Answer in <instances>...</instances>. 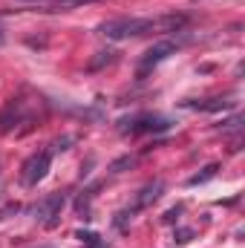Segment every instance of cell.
Returning a JSON list of instances; mask_svg holds the SVG:
<instances>
[{
    "label": "cell",
    "instance_id": "cell-9",
    "mask_svg": "<svg viewBox=\"0 0 245 248\" xmlns=\"http://www.w3.org/2000/svg\"><path fill=\"white\" fill-rule=\"evenodd\" d=\"M136 214H138V211H136L133 205H130V208H122V211H119V214L113 217V225H116L119 231H127V225H130V219H133Z\"/></svg>",
    "mask_w": 245,
    "mask_h": 248
},
{
    "label": "cell",
    "instance_id": "cell-7",
    "mask_svg": "<svg viewBox=\"0 0 245 248\" xmlns=\"http://www.w3.org/2000/svg\"><path fill=\"white\" fill-rule=\"evenodd\" d=\"M101 185H92L87 187V190H81V196L75 199V214L81 217V219H92L90 217V208H92V199H95V190H98Z\"/></svg>",
    "mask_w": 245,
    "mask_h": 248
},
{
    "label": "cell",
    "instance_id": "cell-11",
    "mask_svg": "<svg viewBox=\"0 0 245 248\" xmlns=\"http://www.w3.org/2000/svg\"><path fill=\"white\" fill-rule=\"evenodd\" d=\"M116 55H119L116 49H101V52H98V58H92V61H90V69L95 72V69H101V66L113 63V61H116Z\"/></svg>",
    "mask_w": 245,
    "mask_h": 248
},
{
    "label": "cell",
    "instance_id": "cell-8",
    "mask_svg": "<svg viewBox=\"0 0 245 248\" xmlns=\"http://www.w3.org/2000/svg\"><path fill=\"white\" fill-rule=\"evenodd\" d=\"M184 107H190V110H211V113H216V110H228V107H231V101H228V98H208V101H184Z\"/></svg>",
    "mask_w": 245,
    "mask_h": 248
},
{
    "label": "cell",
    "instance_id": "cell-2",
    "mask_svg": "<svg viewBox=\"0 0 245 248\" xmlns=\"http://www.w3.org/2000/svg\"><path fill=\"white\" fill-rule=\"evenodd\" d=\"M49 165H52V150L46 147V150H38V153H32L26 162H23V170H20V179H23V185L26 187H35L46 173H49Z\"/></svg>",
    "mask_w": 245,
    "mask_h": 248
},
{
    "label": "cell",
    "instance_id": "cell-5",
    "mask_svg": "<svg viewBox=\"0 0 245 248\" xmlns=\"http://www.w3.org/2000/svg\"><path fill=\"white\" fill-rule=\"evenodd\" d=\"M179 44H182V41H162V44L150 46V49L141 55V61H138V78H144L156 63H162L165 58H170V55L179 49Z\"/></svg>",
    "mask_w": 245,
    "mask_h": 248
},
{
    "label": "cell",
    "instance_id": "cell-15",
    "mask_svg": "<svg viewBox=\"0 0 245 248\" xmlns=\"http://www.w3.org/2000/svg\"><path fill=\"white\" fill-rule=\"evenodd\" d=\"M75 237H78L84 246H95V243H101V237H98V234H92V231H78Z\"/></svg>",
    "mask_w": 245,
    "mask_h": 248
},
{
    "label": "cell",
    "instance_id": "cell-1",
    "mask_svg": "<svg viewBox=\"0 0 245 248\" xmlns=\"http://www.w3.org/2000/svg\"><path fill=\"white\" fill-rule=\"evenodd\" d=\"M187 26L184 15H159V17H116L98 26V35L110 41H124V38H141V35H173Z\"/></svg>",
    "mask_w": 245,
    "mask_h": 248
},
{
    "label": "cell",
    "instance_id": "cell-3",
    "mask_svg": "<svg viewBox=\"0 0 245 248\" xmlns=\"http://www.w3.org/2000/svg\"><path fill=\"white\" fill-rule=\"evenodd\" d=\"M63 205H66V193H49V196H44V199L32 208V217H35L38 222H44L46 228H55L58 219H61Z\"/></svg>",
    "mask_w": 245,
    "mask_h": 248
},
{
    "label": "cell",
    "instance_id": "cell-18",
    "mask_svg": "<svg viewBox=\"0 0 245 248\" xmlns=\"http://www.w3.org/2000/svg\"><path fill=\"white\" fill-rule=\"evenodd\" d=\"M0 44H3V32H0Z\"/></svg>",
    "mask_w": 245,
    "mask_h": 248
},
{
    "label": "cell",
    "instance_id": "cell-14",
    "mask_svg": "<svg viewBox=\"0 0 245 248\" xmlns=\"http://www.w3.org/2000/svg\"><path fill=\"white\" fill-rule=\"evenodd\" d=\"M133 165H136V159H133V156H122V159H116V162L110 165V170H113V173H122L124 168H133Z\"/></svg>",
    "mask_w": 245,
    "mask_h": 248
},
{
    "label": "cell",
    "instance_id": "cell-10",
    "mask_svg": "<svg viewBox=\"0 0 245 248\" xmlns=\"http://www.w3.org/2000/svg\"><path fill=\"white\" fill-rule=\"evenodd\" d=\"M216 170H219V165H205V168H202V173H196V176H190V179H187V185H190V187L202 185V182L214 179V176H216Z\"/></svg>",
    "mask_w": 245,
    "mask_h": 248
},
{
    "label": "cell",
    "instance_id": "cell-13",
    "mask_svg": "<svg viewBox=\"0 0 245 248\" xmlns=\"http://www.w3.org/2000/svg\"><path fill=\"white\" fill-rule=\"evenodd\" d=\"M193 234H196L193 228H176V231H173V243L184 246V243H190V240H193Z\"/></svg>",
    "mask_w": 245,
    "mask_h": 248
},
{
    "label": "cell",
    "instance_id": "cell-4",
    "mask_svg": "<svg viewBox=\"0 0 245 248\" xmlns=\"http://www.w3.org/2000/svg\"><path fill=\"white\" fill-rule=\"evenodd\" d=\"M165 130H170V119L150 116V113L133 116V119H124L122 122V133H133V136H138V133H165Z\"/></svg>",
    "mask_w": 245,
    "mask_h": 248
},
{
    "label": "cell",
    "instance_id": "cell-17",
    "mask_svg": "<svg viewBox=\"0 0 245 248\" xmlns=\"http://www.w3.org/2000/svg\"><path fill=\"white\" fill-rule=\"evenodd\" d=\"M179 214H182V205H176V208H170V211H168V214H165L162 219H165V222H176V219H179Z\"/></svg>",
    "mask_w": 245,
    "mask_h": 248
},
{
    "label": "cell",
    "instance_id": "cell-6",
    "mask_svg": "<svg viewBox=\"0 0 245 248\" xmlns=\"http://www.w3.org/2000/svg\"><path fill=\"white\" fill-rule=\"evenodd\" d=\"M162 190H165V182L162 179H156V182H147V185L138 190V196H136V202H133V208L136 211H141V208H150L159 196H162Z\"/></svg>",
    "mask_w": 245,
    "mask_h": 248
},
{
    "label": "cell",
    "instance_id": "cell-16",
    "mask_svg": "<svg viewBox=\"0 0 245 248\" xmlns=\"http://www.w3.org/2000/svg\"><path fill=\"white\" fill-rule=\"evenodd\" d=\"M20 211V205L17 202H9L6 208H0V219H6V217H12V214H17Z\"/></svg>",
    "mask_w": 245,
    "mask_h": 248
},
{
    "label": "cell",
    "instance_id": "cell-12",
    "mask_svg": "<svg viewBox=\"0 0 245 248\" xmlns=\"http://www.w3.org/2000/svg\"><path fill=\"white\" fill-rule=\"evenodd\" d=\"M84 3H95V0H52L49 3V12H69V9H78Z\"/></svg>",
    "mask_w": 245,
    "mask_h": 248
}]
</instances>
